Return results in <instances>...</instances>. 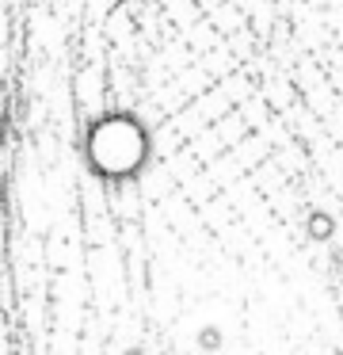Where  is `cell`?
<instances>
[{"instance_id": "1", "label": "cell", "mask_w": 343, "mask_h": 355, "mask_svg": "<svg viewBox=\"0 0 343 355\" xmlns=\"http://www.w3.org/2000/svg\"><path fill=\"white\" fill-rule=\"evenodd\" d=\"M152 161L149 126L134 111H103L84 126V164L107 187H126L145 176Z\"/></svg>"}, {"instance_id": "2", "label": "cell", "mask_w": 343, "mask_h": 355, "mask_svg": "<svg viewBox=\"0 0 343 355\" xmlns=\"http://www.w3.org/2000/svg\"><path fill=\"white\" fill-rule=\"evenodd\" d=\"M305 233H309V241H332L335 237V218L328 214V210H309L305 214Z\"/></svg>"}, {"instance_id": "3", "label": "cell", "mask_w": 343, "mask_h": 355, "mask_svg": "<svg viewBox=\"0 0 343 355\" xmlns=\"http://www.w3.org/2000/svg\"><path fill=\"white\" fill-rule=\"evenodd\" d=\"M198 347H202V352H218L221 347V329H213V324H206L202 332H198Z\"/></svg>"}, {"instance_id": "4", "label": "cell", "mask_w": 343, "mask_h": 355, "mask_svg": "<svg viewBox=\"0 0 343 355\" xmlns=\"http://www.w3.org/2000/svg\"><path fill=\"white\" fill-rule=\"evenodd\" d=\"M122 355H145V347H137V344H134V347H126Z\"/></svg>"}, {"instance_id": "5", "label": "cell", "mask_w": 343, "mask_h": 355, "mask_svg": "<svg viewBox=\"0 0 343 355\" xmlns=\"http://www.w3.org/2000/svg\"><path fill=\"white\" fill-rule=\"evenodd\" d=\"M332 263H340V268H343V252H335V256H332Z\"/></svg>"}]
</instances>
